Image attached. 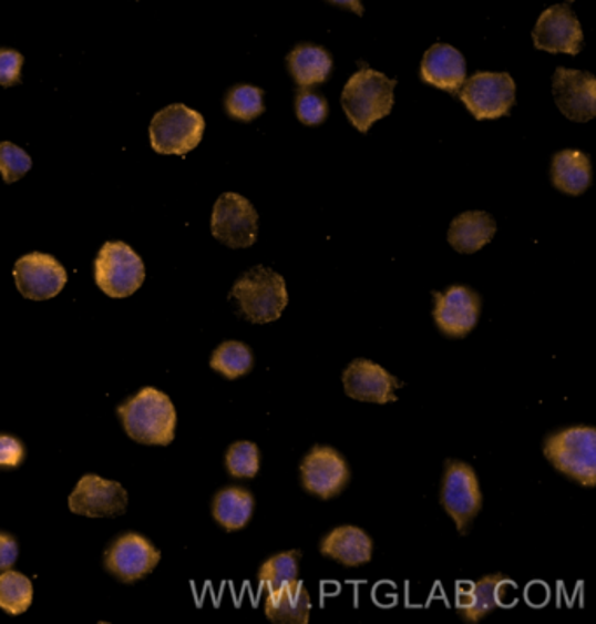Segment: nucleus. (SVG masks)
<instances>
[{"label": "nucleus", "mask_w": 596, "mask_h": 624, "mask_svg": "<svg viewBox=\"0 0 596 624\" xmlns=\"http://www.w3.org/2000/svg\"><path fill=\"white\" fill-rule=\"evenodd\" d=\"M121 423L129 438L141 444L168 447L175 438L177 413L171 397L162 390L145 387L137 396L117 408Z\"/></svg>", "instance_id": "1"}, {"label": "nucleus", "mask_w": 596, "mask_h": 624, "mask_svg": "<svg viewBox=\"0 0 596 624\" xmlns=\"http://www.w3.org/2000/svg\"><path fill=\"white\" fill-rule=\"evenodd\" d=\"M229 299L245 320L269 324L282 317L289 305V293L282 275L265 266H256L235 282Z\"/></svg>", "instance_id": "2"}, {"label": "nucleus", "mask_w": 596, "mask_h": 624, "mask_svg": "<svg viewBox=\"0 0 596 624\" xmlns=\"http://www.w3.org/2000/svg\"><path fill=\"white\" fill-rule=\"evenodd\" d=\"M544 457L547 462L576 481L580 487L596 484V430L589 426H572L556 430L544 439Z\"/></svg>", "instance_id": "3"}, {"label": "nucleus", "mask_w": 596, "mask_h": 624, "mask_svg": "<svg viewBox=\"0 0 596 624\" xmlns=\"http://www.w3.org/2000/svg\"><path fill=\"white\" fill-rule=\"evenodd\" d=\"M361 65V71L345 86L341 104L353 126L366 133L378 120L389 116L393 108V86L398 81L368 69L364 63Z\"/></svg>", "instance_id": "4"}, {"label": "nucleus", "mask_w": 596, "mask_h": 624, "mask_svg": "<svg viewBox=\"0 0 596 624\" xmlns=\"http://www.w3.org/2000/svg\"><path fill=\"white\" fill-rule=\"evenodd\" d=\"M441 505L460 535H467L483 508L480 480L472 466L462 460H448L441 483Z\"/></svg>", "instance_id": "5"}, {"label": "nucleus", "mask_w": 596, "mask_h": 624, "mask_svg": "<svg viewBox=\"0 0 596 624\" xmlns=\"http://www.w3.org/2000/svg\"><path fill=\"white\" fill-rule=\"evenodd\" d=\"M141 256L125 242H107L95 260V282L109 298H129L144 284Z\"/></svg>", "instance_id": "6"}, {"label": "nucleus", "mask_w": 596, "mask_h": 624, "mask_svg": "<svg viewBox=\"0 0 596 624\" xmlns=\"http://www.w3.org/2000/svg\"><path fill=\"white\" fill-rule=\"evenodd\" d=\"M204 132L205 120L199 112L174 104L154 116L150 129L151 145L160 154L186 156L202 142Z\"/></svg>", "instance_id": "7"}, {"label": "nucleus", "mask_w": 596, "mask_h": 624, "mask_svg": "<svg viewBox=\"0 0 596 624\" xmlns=\"http://www.w3.org/2000/svg\"><path fill=\"white\" fill-rule=\"evenodd\" d=\"M459 95L476 120H497L516 102V84L505 72H480L464 81Z\"/></svg>", "instance_id": "8"}, {"label": "nucleus", "mask_w": 596, "mask_h": 624, "mask_svg": "<svg viewBox=\"0 0 596 624\" xmlns=\"http://www.w3.org/2000/svg\"><path fill=\"white\" fill-rule=\"evenodd\" d=\"M299 474L302 488L322 501L341 495L352 475L347 459L340 451L322 444L311 448L307 456L302 457Z\"/></svg>", "instance_id": "9"}, {"label": "nucleus", "mask_w": 596, "mask_h": 624, "mask_svg": "<svg viewBox=\"0 0 596 624\" xmlns=\"http://www.w3.org/2000/svg\"><path fill=\"white\" fill-rule=\"evenodd\" d=\"M257 221L259 217L249 200L226 193L212 212V235L232 248L250 247L257 241Z\"/></svg>", "instance_id": "10"}, {"label": "nucleus", "mask_w": 596, "mask_h": 624, "mask_svg": "<svg viewBox=\"0 0 596 624\" xmlns=\"http://www.w3.org/2000/svg\"><path fill=\"white\" fill-rule=\"evenodd\" d=\"M162 560V553L141 533L126 532L105 551L104 565L109 574L123 583H135L147 577Z\"/></svg>", "instance_id": "11"}, {"label": "nucleus", "mask_w": 596, "mask_h": 624, "mask_svg": "<svg viewBox=\"0 0 596 624\" xmlns=\"http://www.w3.org/2000/svg\"><path fill=\"white\" fill-rule=\"evenodd\" d=\"M129 492L117 481L86 474L69 497V509L79 516L114 518L126 513Z\"/></svg>", "instance_id": "12"}, {"label": "nucleus", "mask_w": 596, "mask_h": 624, "mask_svg": "<svg viewBox=\"0 0 596 624\" xmlns=\"http://www.w3.org/2000/svg\"><path fill=\"white\" fill-rule=\"evenodd\" d=\"M435 326L446 338L462 339L474 331L481 315V298L476 290L452 286L444 293H434Z\"/></svg>", "instance_id": "13"}, {"label": "nucleus", "mask_w": 596, "mask_h": 624, "mask_svg": "<svg viewBox=\"0 0 596 624\" xmlns=\"http://www.w3.org/2000/svg\"><path fill=\"white\" fill-rule=\"evenodd\" d=\"M14 282L21 296L33 301H44L62 293L66 272L50 254L30 253L17 260Z\"/></svg>", "instance_id": "14"}, {"label": "nucleus", "mask_w": 596, "mask_h": 624, "mask_svg": "<svg viewBox=\"0 0 596 624\" xmlns=\"http://www.w3.org/2000/svg\"><path fill=\"white\" fill-rule=\"evenodd\" d=\"M345 393L350 399L373 405H389L398 401L401 380L393 377L383 366L369 359H356L343 371Z\"/></svg>", "instance_id": "15"}, {"label": "nucleus", "mask_w": 596, "mask_h": 624, "mask_svg": "<svg viewBox=\"0 0 596 624\" xmlns=\"http://www.w3.org/2000/svg\"><path fill=\"white\" fill-rule=\"evenodd\" d=\"M534 42L547 53L579 54L584 42L579 20L567 4L553 6L538 18Z\"/></svg>", "instance_id": "16"}, {"label": "nucleus", "mask_w": 596, "mask_h": 624, "mask_svg": "<svg viewBox=\"0 0 596 624\" xmlns=\"http://www.w3.org/2000/svg\"><path fill=\"white\" fill-rule=\"evenodd\" d=\"M556 105L568 120L586 123L596 114V79L589 72L558 67L553 78Z\"/></svg>", "instance_id": "17"}, {"label": "nucleus", "mask_w": 596, "mask_h": 624, "mask_svg": "<svg viewBox=\"0 0 596 624\" xmlns=\"http://www.w3.org/2000/svg\"><path fill=\"white\" fill-rule=\"evenodd\" d=\"M516 586L504 574H490L481 577L477 583L459 586L455 593V608L462 621L469 624L481 623L492 614L499 605L504 604L507 587Z\"/></svg>", "instance_id": "18"}, {"label": "nucleus", "mask_w": 596, "mask_h": 624, "mask_svg": "<svg viewBox=\"0 0 596 624\" xmlns=\"http://www.w3.org/2000/svg\"><path fill=\"white\" fill-rule=\"evenodd\" d=\"M319 551L326 559L352 569L373 560L374 542L371 535L359 526H336L323 535Z\"/></svg>", "instance_id": "19"}, {"label": "nucleus", "mask_w": 596, "mask_h": 624, "mask_svg": "<svg viewBox=\"0 0 596 624\" xmlns=\"http://www.w3.org/2000/svg\"><path fill=\"white\" fill-rule=\"evenodd\" d=\"M422 81L450 93L459 92L465 81V60L448 44H434L422 62Z\"/></svg>", "instance_id": "20"}, {"label": "nucleus", "mask_w": 596, "mask_h": 624, "mask_svg": "<svg viewBox=\"0 0 596 624\" xmlns=\"http://www.w3.org/2000/svg\"><path fill=\"white\" fill-rule=\"evenodd\" d=\"M311 600L301 579L265 593V614L275 624H308Z\"/></svg>", "instance_id": "21"}, {"label": "nucleus", "mask_w": 596, "mask_h": 624, "mask_svg": "<svg viewBox=\"0 0 596 624\" xmlns=\"http://www.w3.org/2000/svg\"><path fill=\"white\" fill-rule=\"evenodd\" d=\"M497 233V223L486 212L472 211L460 214L453 219L448 242L460 254H474L493 241Z\"/></svg>", "instance_id": "22"}, {"label": "nucleus", "mask_w": 596, "mask_h": 624, "mask_svg": "<svg viewBox=\"0 0 596 624\" xmlns=\"http://www.w3.org/2000/svg\"><path fill=\"white\" fill-rule=\"evenodd\" d=\"M254 505H256V501L247 488L226 487L214 497L212 514L224 530L236 532V530L249 525V521L253 520Z\"/></svg>", "instance_id": "23"}, {"label": "nucleus", "mask_w": 596, "mask_h": 624, "mask_svg": "<svg viewBox=\"0 0 596 624\" xmlns=\"http://www.w3.org/2000/svg\"><path fill=\"white\" fill-rule=\"evenodd\" d=\"M553 184L567 195H583L592 184V165L580 151H562L553 160Z\"/></svg>", "instance_id": "24"}, {"label": "nucleus", "mask_w": 596, "mask_h": 624, "mask_svg": "<svg viewBox=\"0 0 596 624\" xmlns=\"http://www.w3.org/2000/svg\"><path fill=\"white\" fill-rule=\"evenodd\" d=\"M287 60H289L290 74L302 88L323 83L331 74V54L319 47L301 44L292 50Z\"/></svg>", "instance_id": "25"}, {"label": "nucleus", "mask_w": 596, "mask_h": 624, "mask_svg": "<svg viewBox=\"0 0 596 624\" xmlns=\"http://www.w3.org/2000/svg\"><path fill=\"white\" fill-rule=\"evenodd\" d=\"M302 553L299 550L284 551L269 556L257 572L259 590L265 593L275 592L278 587L296 583L299 579V563Z\"/></svg>", "instance_id": "26"}, {"label": "nucleus", "mask_w": 596, "mask_h": 624, "mask_svg": "<svg viewBox=\"0 0 596 624\" xmlns=\"http://www.w3.org/2000/svg\"><path fill=\"white\" fill-rule=\"evenodd\" d=\"M210 368L223 375L226 380H238L253 371V350L242 341H224L212 354Z\"/></svg>", "instance_id": "27"}, {"label": "nucleus", "mask_w": 596, "mask_h": 624, "mask_svg": "<svg viewBox=\"0 0 596 624\" xmlns=\"http://www.w3.org/2000/svg\"><path fill=\"white\" fill-rule=\"evenodd\" d=\"M33 600V586L27 575L9 571L0 574V608L11 616L29 611Z\"/></svg>", "instance_id": "28"}, {"label": "nucleus", "mask_w": 596, "mask_h": 624, "mask_svg": "<svg viewBox=\"0 0 596 624\" xmlns=\"http://www.w3.org/2000/svg\"><path fill=\"white\" fill-rule=\"evenodd\" d=\"M226 469L233 478L253 480L261 469V450L253 441L233 442L226 451Z\"/></svg>", "instance_id": "29"}, {"label": "nucleus", "mask_w": 596, "mask_h": 624, "mask_svg": "<svg viewBox=\"0 0 596 624\" xmlns=\"http://www.w3.org/2000/svg\"><path fill=\"white\" fill-rule=\"evenodd\" d=\"M263 96H265V93L259 88L249 86V84L235 86L226 96V111L235 120H256L257 116H261L263 112H265Z\"/></svg>", "instance_id": "30"}, {"label": "nucleus", "mask_w": 596, "mask_h": 624, "mask_svg": "<svg viewBox=\"0 0 596 624\" xmlns=\"http://www.w3.org/2000/svg\"><path fill=\"white\" fill-rule=\"evenodd\" d=\"M30 168L32 160L25 151L11 142H0V174L6 184L17 183Z\"/></svg>", "instance_id": "31"}, {"label": "nucleus", "mask_w": 596, "mask_h": 624, "mask_svg": "<svg viewBox=\"0 0 596 624\" xmlns=\"http://www.w3.org/2000/svg\"><path fill=\"white\" fill-rule=\"evenodd\" d=\"M296 112H298V120L301 123L310 124V126L323 123L329 112L328 100L319 93L301 90L296 99Z\"/></svg>", "instance_id": "32"}, {"label": "nucleus", "mask_w": 596, "mask_h": 624, "mask_svg": "<svg viewBox=\"0 0 596 624\" xmlns=\"http://www.w3.org/2000/svg\"><path fill=\"white\" fill-rule=\"evenodd\" d=\"M23 57L14 50H0V86H13L20 83Z\"/></svg>", "instance_id": "33"}, {"label": "nucleus", "mask_w": 596, "mask_h": 624, "mask_svg": "<svg viewBox=\"0 0 596 624\" xmlns=\"http://www.w3.org/2000/svg\"><path fill=\"white\" fill-rule=\"evenodd\" d=\"M25 459V447L13 436H0V468H18Z\"/></svg>", "instance_id": "34"}, {"label": "nucleus", "mask_w": 596, "mask_h": 624, "mask_svg": "<svg viewBox=\"0 0 596 624\" xmlns=\"http://www.w3.org/2000/svg\"><path fill=\"white\" fill-rule=\"evenodd\" d=\"M18 560V542L13 535L0 532V572L13 569Z\"/></svg>", "instance_id": "35"}, {"label": "nucleus", "mask_w": 596, "mask_h": 624, "mask_svg": "<svg viewBox=\"0 0 596 624\" xmlns=\"http://www.w3.org/2000/svg\"><path fill=\"white\" fill-rule=\"evenodd\" d=\"M331 2H335V4L338 6H343V8L352 9L353 13L359 14V17L364 13L361 0H331Z\"/></svg>", "instance_id": "36"}, {"label": "nucleus", "mask_w": 596, "mask_h": 624, "mask_svg": "<svg viewBox=\"0 0 596 624\" xmlns=\"http://www.w3.org/2000/svg\"><path fill=\"white\" fill-rule=\"evenodd\" d=\"M567 2H574V0H567Z\"/></svg>", "instance_id": "37"}]
</instances>
